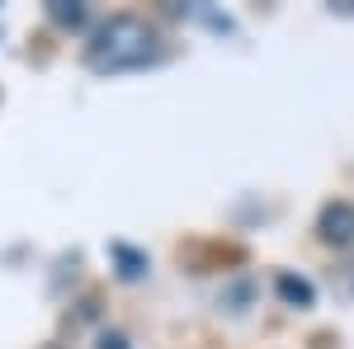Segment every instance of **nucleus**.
<instances>
[{
	"label": "nucleus",
	"mask_w": 354,
	"mask_h": 349,
	"mask_svg": "<svg viewBox=\"0 0 354 349\" xmlns=\"http://www.w3.org/2000/svg\"><path fill=\"white\" fill-rule=\"evenodd\" d=\"M165 57V38L156 24H147L142 15H109L95 28V38L85 43V66L113 76V71H142L156 66Z\"/></svg>",
	"instance_id": "nucleus-1"
},
{
	"label": "nucleus",
	"mask_w": 354,
	"mask_h": 349,
	"mask_svg": "<svg viewBox=\"0 0 354 349\" xmlns=\"http://www.w3.org/2000/svg\"><path fill=\"white\" fill-rule=\"evenodd\" d=\"M317 236L326 245H354V203L350 198H330L317 217Z\"/></svg>",
	"instance_id": "nucleus-2"
},
{
	"label": "nucleus",
	"mask_w": 354,
	"mask_h": 349,
	"mask_svg": "<svg viewBox=\"0 0 354 349\" xmlns=\"http://www.w3.org/2000/svg\"><path fill=\"white\" fill-rule=\"evenodd\" d=\"M109 255H113V265H118V279H123V283H137V279L147 274V255H142V250H133V245L113 241Z\"/></svg>",
	"instance_id": "nucleus-3"
},
{
	"label": "nucleus",
	"mask_w": 354,
	"mask_h": 349,
	"mask_svg": "<svg viewBox=\"0 0 354 349\" xmlns=\"http://www.w3.org/2000/svg\"><path fill=\"white\" fill-rule=\"evenodd\" d=\"M274 288H279V297H283L288 307H312V297H317V293H312V283L298 279V274H279Z\"/></svg>",
	"instance_id": "nucleus-4"
},
{
	"label": "nucleus",
	"mask_w": 354,
	"mask_h": 349,
	"mask_svg": "<svg viewBox=\"0 0 354 349\" xmlns=\"http://www.w3.org/2000/svg\"><path fill=\"white\" fill-rule=\"evenodd\" d=\"M48 15H53L57 24H85V5L81 0H53V5H48Z\"/></svg>",
	"instance_id": "nucleus-5"
},
{
	"label": "nucleus",
	"mask_w": 354,
	"mask_h": 349,
	"mask_svg": "<svg viewBox=\"0 0 354 349\" xmlns=\"http://www.w3.org/2000/svg\"><path fill=\"white\" fill-rule=\"evenodd\" d=\"M330 283H335V293H340V297H354V260L335 269V274H330Z\"/></svg>",
	"instance_id": "nucleus-6"
},
{
	"label": "nucleus",
	"mask_w": 354,
	"mask_h": 349,
	"mask_svg": "<svg viewBox=\"0 0 354 349\" xmlns=\"http://www.w3.org/2000/svg\"><path fill=\"white\" fill-rule=\"evenodd\" d=\"M100 349H133V345H128L123 330H104V335H100Z\"/></svg>",
	"instance_id": "nucleus-7"
}]
</instances>
